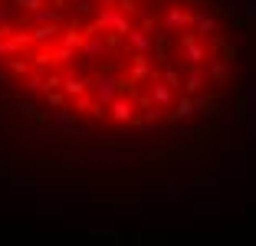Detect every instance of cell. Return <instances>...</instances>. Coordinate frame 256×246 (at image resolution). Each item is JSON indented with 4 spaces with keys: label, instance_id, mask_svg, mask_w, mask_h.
<instances>
[{
    "label": "cell",
    "instance_id": "cell-1",
    "mask_svg": "<svg viewBox=\"0 0 256 246\" xmlns=\"http://www.w3.org/2000/svg\"><path fill=\"white\" fill-rule=\"evenodd\" d=\"M92 92H96L102 102H112L115 96H118V82L115 79H108V76H98L96 82H92Z\"/></svg>",
    "mask_w": 256,
    "mask_h": 246
},
{
    "label": "cell",
    "instance_id": "cell-2",
    "mask_svg": "<svg viewBox=\"0 0 256 246\" xmlns=\"http://www.w3.org/2000/svg\"><path fill=\"white\" fill-rule=\"evenodd\" d=\"M0 82H4V72H0Z\"/></svg>",
    "mask_w": 256,
    "mask_h": 246
}]
</instances>
